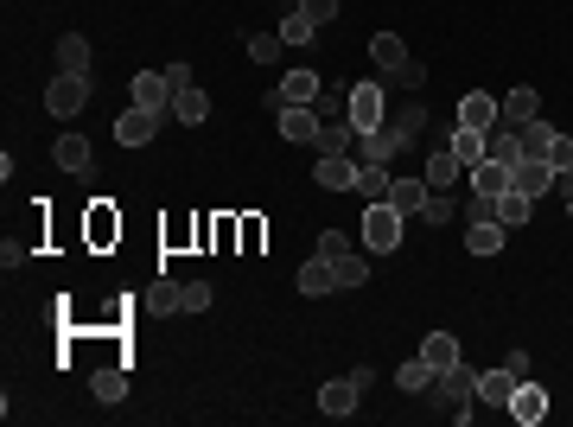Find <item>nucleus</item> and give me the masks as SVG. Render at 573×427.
<instances>
[{"instance_id":"bb28decb","label":"nucleus","mask_w":573,"mask_h":427,"mask_svg":"<svg viewBox=\"0 0 573 427\" xmlns=\"http://www.w3.org/2000/svg\"><path fill=\"white\" fill-rule=\"evenodd\" d=\"M274 32H281V45H293V51L319 39V26L306 20V7H287V13H281V26H274Z\"/></svg>"},{"instance_id":"a211bd4d","label":"nucleus","mask_w":573,"mask_h":427,"mask_svg":"<svg viewBox=\"0 0 573 427\" xmlns=\"http://www.w3.org/2000/svg\"><path fill=\"white\" fill-rule=\"evenodd\" d=\"M351 147H357L351 115H332V122H319V134H312V153H351Z\"/></svg>"},{"instance_id":"f3484780","label":"nucleus","mask_w":573,"mask_h":427,"mask_svg":"<svg viewBox=\"0 0 573 427\" xmlns=\"http://www.w3.org/2000/svg\"><path fill=\"white\" fill-rule=\"evenodd\" d=\"M523 389V377H516L510 364H497V370H484L478 377V402H491V408H510V396Z\"/></svg>"},{"instance_id":"58836bf2","label":"nucleus","mask_w":573,"mask_h":427,"mask_svg":"<svg viewBox=\"0 0 573 427\" xmlns=\"http://www.w3.org/2000/svg\"><path fill=\"white\" fill-rule=\"evenodd\" d=\"M281 51H287V45H281V32H249V58H255V64H274Z\"/></svg>"},{"instance_id":"4be33fe9","label":"nucleus","mask_w":573,"mask_h":427,"mask_svg":"<svg viewBox=\"0 0 573 427\" xmlns=\"http://www.w3.org/2000/svg\"><path fill=\"white\" fill-rule=\"evenodd\" d=\"M58 71L64 77H90V39H83V32H64L58 39Z\"/></svg>"},{"instance_id":"393cba45","label":"nucleus","mask_w":573,"mask_h":427,"mask_svg":"<svg viewBox=\"0 0 573 427\" xmlns=\"http://www.w3.org/2000/svg\"><path fill=\"white\" fill-rule=\"evenodd\" d=\"M503 236H510V230H503L497 217H484V224L465 230V255H503Z\"/></svg>"},{"instance_id":"72a5a7b5","label":"nucleus","mask_w":573,"mask_h":427,"mask_svg":"<svg viewBox=\"0 0 573 427\" xmlns=\"http://www.w3.org/2000/svg\"><path fill=\"white\" fill-rule=\"evenodd\" d=\"M90 389H96V402H121V396H128V364H115V370H96V377H90Z\"/></svg>"},{"instance_id":"423d86ee","label":"nucleus","mask_w":573,"mask_h":427,"mask_svg":"<svg viewBox=\"0 0 573 427\" xmlns=\"http://www.w3.org/2000/svg\"><path fill=\"white\" fill-rule=\"evenodd\" d=\"M363 249H370V255H395V249H402V211H395L389 198L363 204Z\"/></svg>"},{"instance_id":"2f4dec72","label":"nucleus","mask_w":573,"mask_h":427,"mask_svg":"<svg viewBox=\"0 0 573 427\" xmlns=\"http://www.w3.org/2000/svg\"><path fill=\"white\" fill-rule=\"evenodd\" d=\"M421 357H427L433 370L459 364V338H453V332H427V338H421Z\"/></svg>"},{"instance_id":"6ab92c4d","label":"nucleus","mask_w":573,"mask_h":427,"mask_svg":"<svg viewBox=\"0 0 573 427\" xmlns=\"http://www.w3.org/2000/svg\"><path fill=\"white\" fill-rule=\"evenodd\" d=\"M51 160L64 166V173H90V160H96V147L83 141V134H58V147H51Z\"/></svg>"},{"instance_id":"5701e85b","label":"nucleus","mask_w":573,"mask_h":427,"mask_svg":"<svg viewBox=\"0 0 573 427\" xmlns=\"http://www.w3.org/2000/svg\"><path fill=\"white\" fill-rule=\"evenodd\" d=\"M433 198V185L427 179H395L389 185V204H395V211H402V217H421V204Z\"/></svg>"},{"instance_id":"1a4fd4ad","label":"nucleus","mask_w":573,"mask_h":427,"mask_svg":"<svg viewBox=\"0 0 573 427\" xmlns=\"http://www.w3.org/2000/svg\"><path fill=\"white\" fill-rule=\"evenodd\" d=\"M357 173H363L357 153H319V166H312V179H319L325 192H357Z\"/></svg>"},{"instance_id":"0eeeda50","label":"nucleus","mask_w":573,"mask_h":427,"mask_svg":"<svg viewBox=\"0 0 573 427\" xmlns=\"http://www.w3.org/2000/svg\"><path fill=\"white\" fill-rule=\"evenodd\" d=\"M319 255H325V262H332L338 287H363V281H370V262H363V255H357V243H351V236H344V230H325V236H319Z\"/></svg>"},{"instance_id":"c756f323","label":"nucleus","mask_w":573,"mask_h":427,"mask_svg":"<svg viewBox=\"0 0 573 427\" xmlns=\"http://www.w3.org/2000/svg\"><path fill=\"white\" fill-rule=\"evenodd\" d=\"M554 134H561V128H554V122H542V115H535V122H523V128H516V141H523V160H542Z\"/></svg>"},{"instance_id":"20e7f679","label":"nucleus","mask_w":573,"mask_h":427,"mask_svg":"<svg viewBox=\"0 0 573 427\" xmlns=\"http://www.w3.org/2000/svg\"><path fill=\"white\" fill-rule=\"evenodd\" d=\"M344 115H351L357 134H376L382 122H389V83H382V77L351 83V96H344Z\"/></svg>"},{"instance_id":"4468645a","label":"nucleus","mask_w":573,"mask_h":427,"mask_svg":"<svg viewBox=\"0 0 573 427\" xmlns=\"http://www.w3.org/2000/svg\"><path fill=\"white\" fill-rule=\"evenodd\" d=\"M535 115H542V96H535L529 83H516L510 96H497V122L503 128H523V122H535Z\"/></svg>"},{"instance_id":"f8f14e48","label":"nucleus","mask_w":573,"mask_h":427,"mask_svg":"<svg viewBox=\"0 0 573 427\" xmlns=\"http://www.w3.org/2000/svg\"><path fill=\"white\" fill-rule=\"evenodd\" d=\"M274 128H281V141L312 147V134H319V109H306V102H287V109H274Z\"/></svg>"},{"instance_id":"37998d69","label":"nucleus","mask_w":573,"mask_h":427,"mask_svg":"<svg viewBox=\"0 0 573 427\" xmlns=\"http://www.w3.org/2000/svg\"><path fill=\"white\" fill-rule=\"evenodd\" d=\"M160 77H166V90H172V96H179V90H191V64H185V58H179V64H166Z\"/></svg>"},{"instance_id":"f257e3e1","label":"nucleus","mask_w":573,"mask_h":427,"mask_svg":"<svg viewBox=\"0 0 573 427\" xmlns=\"http://www.w3.org/2000/svg\"><path fill=\"white\" fill-rule=\"evenodd\" d=\"M427 134V102H402V109L389 115V122H382L376 134H357V160H376V166H389L395 153H408L414 141H421Z\"/></svg>"},{"instance_id":"cd10ccee","label":"nucleus","mask_w":573,"mask_h":427,"mask_svg":"<svg viewBox=\"0 0 573 427\" xmlns=\"http://www.w3.org/2000/svg\"><path fill=\"white\" fill-rule=\"evenodd\" d=\"M465 173V160H459V153L453 147H440V153H427V185H433V192H446V185H453Z\"/></svg>"},{"instance_id":"412c9836","label":"nucleus","mask_w":573,"mask_h":427,"mask_svg":"<svg viewBox=\"0 0 573 427\" xmlns=\"http://www.w3.org/2000/svg\"><path fill=\"white\" fill-rule=\"evenodd\" d=\"M128 96L141 102V109H160V115L172 109V90H166V77H160V71H141V77L128 83Z\"/></svg>"},{"instance_id":"c85d7f7f","label":"nucleus","mask_w":573,"mask_h":427,"mask_svg":"<svg viewBox=\"0 0 573 427\" xmlns=\"http://www.w3.org/2000/svg\"><path fill=\"white\" fill-rule=\"evenodd\" d=\"M389 185H395V173H389V166H376V160H363V173H357V198H363V204H376V198H389Z\"/></svg>"},{"instance_id":"2eb2a0df","label":"nucleus","mask_w":573,"mask_h":427,"mask_svg":"<svg viewBox=\"0 0 573 427\" xmlns=\"http://www.w3.org/2000/svg\"><path fill=\"white\" fill-rule=\"evenodd\" d=\"M319 96H325L319 71H287V77H281V90H274L268 102H274V109H287V102H306V109H312V102H319Z\"/></svg>"},{"instance_id":"a19ab883","label":"nucleus","mask_w":573,"mask_h":427,"mask_svg":"<svg viewBox=\"0 0 573 427\" xmlns=\"http://www.w3.org/2000/svg\"><path fill=\"white\" fill-rule=\"evenodd\" d=\"M542 160L554 166V173H573V134H554V141H548V153H542Z\"/></svg>"},{"instance_id":"ea45409f","label":"nucleus","mask_w":573,"mask_h":427,"mask_svg":"<svg viewBox=\"0 0 573 427\" xmlns=\"http://www.w3.org/2000/svg\"><path fill=\"white\" fill-rule=\"evenodd\" d=\"M217 294H211V281H185V294H179V313H204Z\"/></svg>"},{"instance_id":"4c0bfd02","label":"nucleus","mask_w":573,"mask_h":427,"mask_svg":"<svg viewBox=\"0 0 573 427\" xmlns=\"http://www.w3.org/2000/svg\"><path fill=\"white\" fill-rule=\"evenodd\" d=\"M453 217H459V204L446 198V192H433V198L421 204V224H433V230H440V224H453Z\"/></svg>"},{"instance_id":"e433bc0d","label":"nucleus","mask_w":573,"mask_h":427,"mask_svg":"<svg viewBox=\"0 0 573 427\" xmlns=\"http://www.w3.org/2000/svg\"><path fill=\"white\" fill-rule=\"evenodd\" d=\"M109 236H121V217L109 211V198H96V211H90V243H109Z\"/></svg>"},{"instance_id":"aec40b11","label":"nucleus","mask_w":573,"mask_h":427,"mask_svg":"<svg viewBox=\"0 0 573 427\" xmlns=\"http://www.w3.org/2000/svg\"><path fill=\"white\" fill-rule=\"evenodd\" d=\"M472 192L497 204L503 192H510V166H503V160H478V166H472Z\"/></svg>"},{"instance_id":"a878e982","label":"nucleus","mask_w":573,"mask_h":427,"mask_svg":"<svg viewBox=\"0 0 573 427\" xmlns=\"http://www.w3.org/2000/svg\"><path fill=\"white\" fill-rule=\"evenodd\" d=\"M332 287H338L332 262H325V255H312V262L300 268V294H306V300H325V294H332Z\"/></svg>"},{"instance_id":"f704fd0d","label":"nucleus","mask_w":573,"mask_h":427,"mask_svg":"<svg viewBox=\"0 0 573 427\" xmlns=\"http://www.w3.org/2000/svg\"><path fill=\"white\" fill-rule=\"evenodd\" d=\"M179 294H185V281H166L160 275V281L147 287V313H179Z\"/></svg>"},{"instance_id":"9b49d317","label":"nucleus","mask_w":573,"mask_h":427,"mask_svg":"<svg viewBox=\"0 0 573 427\" xmlns=\"http://www.w3.org/2000/svg\"><path fill=\"white\" fill-rule=\"evenodd\" d=\"M554 179H561V173H554L548 160H516V166H510V192H523V198H535V204L554 192Z\"/></svg>"},{"instance_id":"f03ea898","label":"nucleus","mask_w":573,"mask_h":427,"mask_svg":"<svg viewBox=\"0 0 573 427\" xmlns=\"http://www.w3.org/2000/svg\"><path fill=\"white\" fill-rule=\"evenodd\" d=\"M370 64L382 71V83H395V90H408V96L427 90V64L414 58V51L395 39V32H376V39H370Z\"/></svg>"},{"instance_id":"39448f33","label":"nucleus","mask_w":573,"mask_h":427,"mask_svg":"<svg viewBox=\"0 0 573 427\" xmlns=\"http://www.w3.org/2000/svg\"><path fill=\"white\" fill-rule=\"evenodd\" d=\"M370 383H376V377H370V364H357L351 377H332V383L319 389V408H325L332 421H351L357 408H363V396H370Z\"/></svg>"},{"instance_id":"c9c22d12","label":"nucleus","mask_w":573,"mask_h":427,"mask_svg":"<svg viewBox=\"0 0 573 427\" xmlns=\"http://www.w3.org/2000/svg\"><path fill=\"white\" fill-rule=\"evenodd\" d=\"M446 147H453L465 166H478V160H484V134H478V128H459V122H453V141H446Z\"/></svg>"},{"instance_id":"7c9ffc66","label":"nucleus","mask_w":573,"mask_h":427,"mask_svg":"<svg viewBox=\"0 0 573 427\" xmlns=\"http://www.w3.org/2000/svg\"><path fill=\"white\" fill-rule=\"evenodd\" d=\"M529 217H535V198H523V192H503V198H497V224H503V230H523Z\"/></svg>"},{"instance_id":"473e14b6","label":"nucleus","mask_w":573,"mask_h":427,"mask_svg":"<svg viewBox=\"0 0 573 427\" xmlns=\"http://www.w3.org/2000/svg\"><path fill=\"white\" fill-rule=\"evenodd\" d=\"M433 377H440V370H433V364H427V357H408V364H402V370H395V383H402V389H408V396H421V389H433Z\"/></svg>"},{"instance_id":"dca6fc26","label":"nucleus","mask_w":573,"mask_h":427,"mask_svg":"<svg viewBox=\"0 0 573 427\" xmlns=\"http://www.w3.org/2000/svg\"><path fill=\"white\" fill-rule=\"evenodd\" d=\"M459 128H478V134H491L497 128V96H484V90H465L459 96V115H453Z\"/></svg>"},{"instance_id":"b1692460","label":"nucleus","mask_w":573,"mask_h":427,"mask_svg":"<svg viewBox=\"0 0 573 427\" xmlns=\"http://www.w3.org/2000/svg\"><path fill=\"white\" fill-rule=\"evenodd\" d=\"M172 115H179L185 128H204V122H211V96H204L198 83H191V90H179V96H172Z\"/></svg>"},{"instance_id":"ddd939ff","label":"nucleus","mask_w":573,"mask_h":427,"mask_svg":"<svg viewBox=\"0 0 573 427\" xmlns=\"http://www.w3.org/2000/svg\"><path fill=\"white\" fill-rule=\"evenodd\" d=\"M503 415H510L516 427H542V421H548V389H542V383H523V389L510 396V408H503Z\"/></svg>"},{"instance_id":"79ce46f5","label":"nucleus","mask_w":573,"mask_h":427,"mask_svg":"<svg viewBox=\"0 0 573 427\" xmlns=\"http://www.w3.org/2000/svg\"><path fill=\"white\" fill-rule=\"evenodd\" d=\"M300 7H306L312 26H332V20H338V0H300Z\"/></svg>"},{"instance_id":"6e6552de","label":"nucleus","mask_w":573,"mask_h":427,"mask_svg":"<svg viewBox=\"0 0 573 427\" xmlns=\"http://www.w3.org/2000/svg\"><path fill=\"white\" fill-rule=\"evenodd\" d=\"M45 109L58 115V122H71V115H83L90 109V77H51V90H45Z\"/></svg>"},{"instance_id":"9d476101","label":"nucleus","mask_w":573,"mask_h":427,"mask_svg":"<svg viewBox=\"0 0 573 427\" xmlns=\"http://www.w3.org/2000/svg\"><path fill=\"white\" fill-rule=\"evenodd\" d=\"M153 134H160V109H141V102H128V109L115 115V141H121V147H147Z\"/></svg>"},{"instance_id":"7ed1b4c3","label":"nucleus","mask_w":573,"mask_h":427,"mask_svg":"<svg viewBox=\"0 0 573 427\" xmlns=\"http://www.w3.org/2000/svg\"><path fill=\"white\" fill-rule=\"evenodd\" d=\"M465 402H478V370L465 364H446L440 377H433V389H421V415H453V408H465Z\"/></svg>"}]
</instances>
